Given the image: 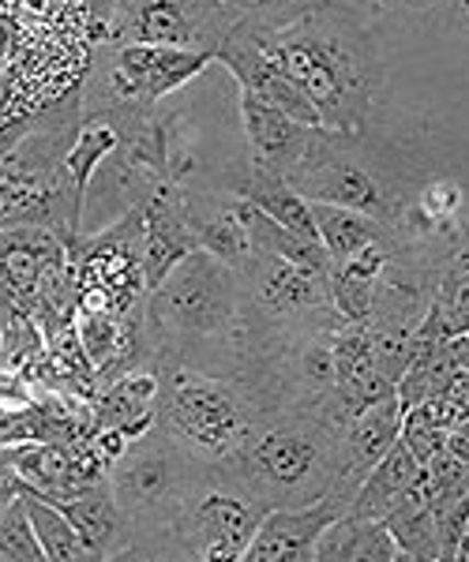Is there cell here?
Segmentation results:
<instances>
[{
  "label": "cell",
  "mask_w": 469,
  "mask_h": 562,
  "mask_svg": "<svg viewBox=\"0 0 469 562\" xmlns=\"http://www.w3.org/2000/svg\"><path fill=\"white\" fill-rule=\"evenodd\" d=\"M312 562H405V555L383 518L342 514L315 540Z\"/></svg>",
  "instance_id": "cell-18"
},
{
  "label": "cell",
  "mask_w": 469,
  "mask_h": 562,
  "mask_svg": "<svg viewBox=\"0 0 469 562\" xmlns=\"http://www.w3.org/2000/svg\"><path fill=\"white\" fill-rule=\"evenodd\" d=\"M267 510L233 465H196L169 525V559L241 562Z\"/></svg>",
  "instance_id": "cell-6"
},
{
  "label": "cell",
  "mask_w": 469,
  "mask_h": 562,
  "mask_svg": "<svg viewBox=\"0 0 469 562\" xmlns=\"http://www.w3.org/2000/svg\"><path fill=\"white\" fill-rule=\"evenodd\" d=\"M312 217H315V233H320V244L327 248L331 262L354 256L365 244L391 237V222H380V217H368L360 211H346V206L312 203Z\"/></svg>",
  "instance_id": "cell-23"
},
{
  "label": "cell",
  "mask_w": 469,
  "mask_h": 562,
  "mask_svg": "<svg viewBox=\"0 0 469 562\" xmlns=\"http://www.w3.org/2000/svg\"><path fill=\"white\" fill-rule=\"evenodd\" d=\"M230 465L267 506L315 503L338 487V428L315 409H259Z\"/></svg>",
  "instance_id": "cell-3"
},
{
  "label": "cell",
  "mask_w": 469,
  "mask_h": 562,
  "mask_svg": "<svg viewBox=\"0 0 469 562\" xmlns=\"http://www.w3.org/2000/svg\"><path fill=\"white\" fill-rule=\"evenodd\" d=\"M237 105H241V124H245V135L252 143V161H256V166L290 177L293 169L309 158V150L315 143H320L323 128H309V124L293 121L282 109L259 102L248 90H241Z\"/></svg>",
  "instance_id": "cell-13"
},
{
  "label": "cell",
  "mask_w": 469,
  "mask_h": 562,
  "mask_svg": "<svg viewBox=\"0 0 469 562\" xmlns=\"http://www.w3.org/2000/svg\"><path fill=\"white\" fill-rule=\"evenodd\" d=\"M447 435H450V413H447V402L439 394L425 397V402L410 405V409L402 413L399 439L413 450V458H417L421 465H425L436 450H444Z\"/></svg>",
  "instance_id": "cell-25"
},
{
  "label": "cell",
  "mask_w": 469,
  "mask_h": 562,
  "mask_svg": "<svg viewBox=\"0 0 469 562\" xmlns=\"http://www.w3.org/2000/svg\"><path fill=\"white\" fill-rule=\"evenodd\" d=\"M252 34L315 105L323 128L346 135L365 132L376 98L387 83L380 45L368 31L365 12L327 4L275 31Z\"/></svg>",
  "instance_id": "cell-2"
},
{
  "label": "cell",
  "mask_w": 469,
  "mask_h": 562,
  "mask_svg": "<svg viewBox=\"0 0 469 562\" xmlns=\"http://www.w3.org/2000/svg\"><path fill=\"white\" fill-rule=\"evenodd\" d=\"M0 559H4V555H0Z\"/></svg>",
  "instance_id": "cell-34"
},
{
  "label": "cell",
  "mask_w": 469,
  "mask_h": 562,
  "mask_svg": "<svg viewBox=\"0 0 469 562\" xmlns=\"http://www.w3.org/2000/svg\"><path fill=\"white\" fill-rule=\"evenodd\" d=\"M237 12V20L252 26V31H275L282 23H293L301 15L315 12V8H327V4H346V8H372L376 0H222Z\"/></svg>",
  "instance_id": "cell-26"
},
{
  "label": "cell",
  "mask_w": 469,
  "mask_h": 562,
  "mask_svg": "<svg viewBox=\"0 0 469 562\" xmlns=\"http://www.w3.org/2000/svg\"><path fill=\"white\" fill-rule=\"evenodd\" d=\"M462 8H466V12H469V0H462Z\"/></svg>",
  "instance_id": "cell-33"
},
{
  "label": "cell",
  "mask_w": 469,
  "mask_h": 562,
  "mask_svg": "<svg viewBox=\"0 0 469 562\" xmlns=\"http://www.w3.org/2000/svg\"><path fill=\"white\" fill-rule=\"evenodd\" d=\"M466 330H469V225L462 229L455 248L447 251V259L439 262L428 312L417 326V334L436 341H450Z\"/></svg>",
  "instance_id": "cell-16"
},
{
  "label": "cell",
  "mask_w": 469,
  "mask_h": 562,
  "mask_svg": "<svg viewBox=\"0 0 469 562\" xmlns=\"http://www.w3.org/2000/svg\"><path fill=\"white\" fill-rule=\"evenodd\" d=\"M450 352H455V357L469 368V330L458 334V338H450ZM455 431H469V424H462V428H455Z\"/></svg>",
  "instance_id": "cell-30"
},
{
  "label": "cell",
  "mask_w": 469,
  "mask_h": 562,
  "mask_svg": "<svg viewBox=\"0 0 469 562\" xmlns=\"http://www.w3.org/2000/svg\"><path fill=\"white\" fill-rule=\"evenodd\" d=\"M383 525L391 529V537L399 540L405 562H439L436 514H432L428 495L421 484L383 514Z\"/></svg>",
  "instance_id": "cell-22"
},
{
  "label": "cell",
  "mask_w": 469,
  "mask_h": 562,
  "mask_svg": "<svg viewBox=\"0 0 469 562\" xmlns=\"http://www.w3.org/2000/svg\"><path fill=\"white\" fill-rule=\"evenodd\" d=\"M0 458L15 469L26 487L34 495L49 498H71L87 487H94L98 480H105L110 465L90 450L87 439L79 442H65V439H31V442H15V447H4Z\"/></svg>",
  "instance_id": "cell-9"
},
{
  "label": "cell",
  "mask_w": 469,
  "mask_h": 562,
  "mask_svg": "<svg viewBox=\"0 0 469 562\" xmlns=\"http://www.w3.org/2000/svg\"><path fill=\"white\" fill-rule=\"evenodd\" d=\"M360 135L346 132H320V143L309 150V158L293 169L290 184L309 203H331L346 206V211H360L380 222H394L405 203H399L394 188L387 184L380 169L360 154Z\"/></svg>",
  "instance_id": "cell-8"
},
{
  "label": "cell",
  "mask_w": 469,
  "mask_h": 562,
  "mask_svg": "<svg viewBox=\"0 0 469 562\" xmlns=\"http://www.w3.org/2000/svg\"><path fill=\"white\" fill-rule=\"evenodd\" d=\"M219 65H225L233 71V79L241 83V90H248V94H256L259 102L282 109L286 116H293V121L309 124V128H323V116L315 113V105L309 98L301 94V87L293 83L290 76L282 71L275 57L259 45L256 34L248 31L245 23L237 26V31L230 34V42L219 49Z\"/></svg>",
  "instance_id": "cell-10"
},
{
  "label": "cell",
  "mask_w": 469,
  "mask_h": 562,
  "mask_svg": "<svg viewBox=\"0 0 469 562\" xmlns=\"http://www.w3.org/2000/svg\"><path fill=\"white\" fill-rule=\"evenodd\" d=\"M402 431V405L399 394H383L380 402H372L368 409H360L346 428L338 431V458H342V476L335 495L346 506H354L357 487L365 484V476L372 473V465L387 450L399 442Z\"/></svg>",
  "instance_id": "cell-12"
},
{
  "label": "cell",
  "mask_w": 469,
  "mask_h": 562,
  "mask_svg": "<svg viewBox=\"0 0 469 562\" xmlns=\"http://www.w3.org/2000/svg\"><path fill=\"white\" fill-rule=\"evenodd\" d=\"M421 476H425V465H421V461L413 458V450L399 439L380 461H376L372 473L365 476V484L357 487L349 514H357V518H383L402 495H410L413 487L421 484Z\"/></svg>",
  "instance_id": "cell-20"
},
{
  "label": "cell",
  "mask_w": 469,
  "mask_h": 562,
  "mask_svg": "<svg viewBox=\"0 0 469 562\" xmlns=\"http://www.w3.org/2000/svg\"><path fill=\"white\" fill-rule=\"evenodd\" d=\"M143 334L155 364L241 375L252 349L245 278L196 248L143 296Z\"/></svg>",
  "instance_id": "cell-1"
},
{
  "label": "cell",
  "mask_w": 469,
  "mask_h": 562,
  "mask_svg": "<svg viewBox=\"0 0 469 562\" xmlns=\"http://www.w3.org/2000/svg\"><path fill=\"white\" fill-rule=\"evenodd\" d=\"M391 248H394V233L376 244H365L354 256L331 262L327 270V289H331V304L346 323H365L372 315L376 301V285L391 267Z\"/></svg>",
  "instance_id": "cell-15"
},
{
  "label": "cell",
  "mask_w": 469,
  "mask_h": 562,
  "mask_svg": "<svg viewBox=\"0 0 469 562\" xmlns=\"http://www.w3.org/2000/svg\"><path fill=\"white\" fill-rule=\"evenodd\" d=\"M23 503H26V514L34 521V532H38V543H42V555L49 562H87L94 559L90 543L79 537L76 525H71L49 498L34 495L31 487L23 492Z\"/></svg>",
  "instance_id": "cell-24"
},
{
  "label": "cell",
  "mask_w": 469,
  "mask_h": 562,
  "mask_svg": "<svg viewBox=\"0 0 469 562\" xmlns=\"http://www.w3.org/2000/svg\"><path fill=\"white\" fill-rule=\"evenodd\" d=\"M158 428L196 465H230L264 409L248 379L188 364H158Z\"/></svg>",
  "instance_id": "cell-4"
},
{
  "label": "cell",
  "mask_w": 469,
  "mask_h": 562,
  "mask_svg": "<svg viewBox=\"0 0 469 562\" xmlns=\"http://www.w3.org/2000/svg\"><path fill=\"white\" fill-rule=\"evenodd\" d=\"M185 214L188 229H192L196 244L222 262H230L237 274H245L256 259V244L245 225V211H241V195L233 192H192L185 188Z\"/></svg>",
  "instance_id": "cell-14"
},
{
  "label": "cell",
  "mask_w": 469,
  "mask_h": 562,
  "mask_svg": "<svg viewBox=\"0 0 469 562\" xmlns=\"http://www.w3.org/2000/svg\"><path fill=\"white\" fill-rule=\"evenodd\" d=\"M0 555L8 562H38L42 555V543H38V532H34V521L26 514V503L23 495L0 514Z\"/></svg>",
  "instance_id": "cell-27"
},
{
  "label": "cell",
  "mask_w": 469,
  "mask_h": 562,
  "mask_svg": "<svg viewBox=\"0 0 469 562\" xmlns=\"http://www.w3.org/2000/svg\"><path fill=\"white\" fill-rule=\"evenodd\" d=\"M192 473L196 461L158 424L124 447V454L105 473L129 521L124 559H169V525Z\"/></svg>",
  "instance_id": "cell-5"
},
{
  "label": "cell",
  "mask_w": 469,
  "mask_h": 562,
  "mask_svg": "<svg viewBox=\"0 0 469 562\" xmlns=\"http://www.w3.org/2000/svg\"><path fill=\"white\" fill-rule=\"evenodd\" d=\"M241 20L222 0H116L102 26L105 45H169L219 57Z\"/></svg>",
  "instance_id": "cell-7"
},
{
  "label": "cell",
  "mask_w": 469,
  "mask_h": 562,
  "mask_svg": "<svg viewBox=\"0 0 469 562\" xmlns=\"http://www.w3.org/2000/svg\"><path fill=\"white\" fill-rule=\"evenodd\" d=\"M23 492H26V480L15 473V469L8 465L4 458H0V514H4L8 506H12Z\"/></svg>",
  "instance_id": "cell-29"
},
{
  "label": "cell",
  "mask_w": 469,
  "mask_h": 562,
  "mask_svg": "<svg viewBox=\"0 0 469 562\" xmlns=\"http://www.w3.org/2000/svg\"><path fill=\"white\" fill-rule=\"evenodd\" d=\"M458 562H469V525L462 532V543H458Z\"/></svg>",
  "instance_id": "cell-32"
},
{
  "label": "cell",
  "mask_w": 469,
  "mask_h": 562,
  "mask_svg": "<svg viewBox=\"0 0 469 562\" xmlns=\"http://www.w3.org/2000/svg\"><path fill=\"white\" fill-rule=\"evenodd\" d=\"M116 147H124V132L116 128L110 116H83V121H79L68 150L60 154V161H57V173L68 184L76 214H83V195H87L90 180H94L98 166H102Z\"/></svg>",
  "instance_id": "cell-19"
},
{
  "label": "cell",
  "mask_w": 469,
  "mask_h": 562,
  "mask_svg": "<svg viewBox=\"0 0 469 562\" xmlns=\"http://www.w3.org/2000/svg\"><path fill=\"white\" fill-rule=\"evenodd\" d=\"M38 402V390L31 386V379L23 371L0 368V409H31Z\"/></svg>",
  "instance_id": "cell-28"
},
{
  "label": "cell",
  "mask_w": 469,
  "mask_h": 562,
  "mask_svg": "<svg viewBox=\"0 0 469 562\" xmlns=\"http://www.w3.org/2000/svg\"><path fill=\"white\" fill-rule=\"evenodd\" d=\"M342 514H349V506L338 495H323L304 506H270L241 562H312L315 540Z\"/></svg>",
  "instance_id": "cell-11"
},
{
  "label": "cell",
  "mask_w": 469,
  "mask_h": 562,
  "mask_svg": "<svg viewBox=\"0 0 469 562\" xmlns=\"http://www.w3.org/2000/svg\"><path fill=\"white\" fill-rule=\"evenodd\" d=\"M53 506L76 525V532L90 543L94 559H124V551H129V521H124L121 506H116L110 480H98L94 487L71 498H57Z\"/></svg>",
  "instance_id": "cell-17"
},
{
  "label": "cell",
  "mask_w": 469,
  "mask_h": 562,
  "mask_svg": "<svg viewBox=\"0 0 469 562\" xmlns=\"http://www.w3.org/2000/svg\"><path fill=\"white\" fill-rule=\"evenodd\" d=\"M241 195H245L252 206H259L267 217H275L282 229H290L304 240H320V233H315V217H312V203L297 192L282 173H275V169H264V166L252 161V177L245 180Z\"/></svg>",
  "instance_id": "cell-21"
},
{
  "label": "cell",
  "mask_w": 469,
  "mask_h": 562,
  "mask_svg": "<svg viewBox=\"0 0 469 562\" xmlns=\"http://www.w3.org/2000/svg\"><path fill=\"white\" fill-rule=\"evenodd\" d=\"M4 352H8V315L0 307V364H4Z\"/></svg>",
  "instance_id": "cell-31"
}]
</instances>
